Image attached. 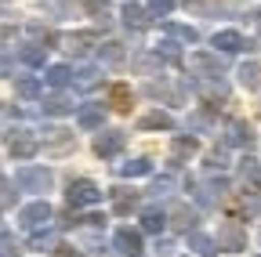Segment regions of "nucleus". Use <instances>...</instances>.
<instances>
[{
    "mask_svg": "<svg viewBox=\"0 0 261 257\" xmlns=\"http://www.w3.org/2000/svg\"><path fill=\"white\" fill-rule=\"evenodd\" d=\"M73 203H87V199H98V192H94V185H87V181H80V185H73V196H69Z\"/></svg>",
    "mask_w": 261,
    "mask_h": 257,
    "instance_id": "f257e3e1",
    "label": "nucleus"
},
{
    "mask_svg": "<svg viewBox=\"0 0 261 257\" xmlns=\"http://www.w3.org/2000/svg\"><path fill=\"white\" fill-rule=\"evenodd\" d=\"M214 44H218V47H225V51H236V47H240V37H236V33H221Z\"/></svg>",
    "mask_w": 261,
    "mask_h": 257,
    "instance_id": "f03ea898",
    "label": "nucleus"
},
{
    "mask_svg": "<svg viewBox=\"0 0 261 257\" xmlns=\"http://www.w3.org/2000/svg\"><path fill=\"white\" fill-rule=\"evenodd\" d=\"M113 102H116V109H127V102H130L127 87H116V91H113Z\"/></svg>",
    "mask_w": 261,
    "mask_h": 257,
    "instance_id": "7ed1b4c3",
    "label": "nucleus"
},
{
    "mask_svg": "<svg viewBox=\"0 0 261 257\" xmlns=\"http://www.w3.org/2000/svg\"><path fill=\"white\" fill-rule=\"evenodd\" d=\"M120 145V138H102V141H98V152H113Z\"/></svg>",
    "mask_w": 261,
    "mask_h": 257,
    "instance_id": "20e7f679",
    "label": "nucleus"
},
{
    "mask_svg": "<svg viewBox=\"0 0 261 257\" xmlns=\"http://www.w3.org/2000/svg\"><path fill=\"white\" fill-rule=\"evenodd\" d=\"M171 8V0H152V11H167Z\"/></svg>",
    "mask_w": 261,
    "mask_h": 257,
    "instance_id": "39448f33",
    "label": "nucleus"
}]
</instances>
